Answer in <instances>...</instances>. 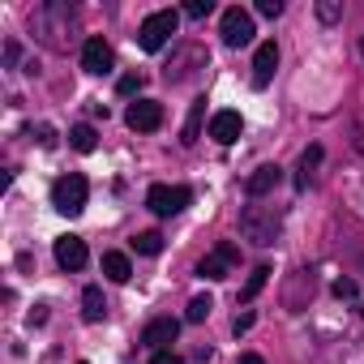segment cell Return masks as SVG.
I'll list each match as a JSON object with an SVG mask.
<instances>
[{
	"mask_svg": "<svg viewBox=\"0 0 364 364\" xmlns=\"http://www.w3.org/2000/svg\"><path fill=\"white\" fill-rule=\"evenodd\" d=\"M31 35L52 52H69V43L77 35V9L69 0H43L31 14Z\"/></svg>",
	"mask_w": 364,
	"mask_h": 364,
	"instance_id": "obj_1",
	"label": "cell"
},
{
	"mask_svg": "<svg viewBox=\"0 0 364 364\" xmlns=\"http://www.w3.org/2000/svg\"><path fill=\"white\" fill-rule=\"evenodd\" d=\"M279 232H283V215H279V210H270V206H245V210H240V236H245L249 245L270 249V245L279 240Z\"/></svg>",
	"mask_w": 364,
	"mask_h": 364,
	"instance_id": "obj_2",
	"label": "cell"
},
{
	"mask_svg": "<svg viewBox=\"0 0 364 364\" xmlns=\"http://www.w3.org/2000/svg\"><path fill=\"white\" fill-rule=\"evenodd\" d=\"M86 198H90V185H86V176H77V171L60 176L56 185H52V206H56L60 215H69V219L86 210Z\"/></svg>",
	"mask_w": 364,
	"mask_h": 364,
	"instance_id": "obj_3",
	"label": "cell"
},
{
	"mask_svg": "<svg viewBox=\"0 0 364 364\" xmlns=\"http://www.w3.org/2000/svg\"><path fill=\"white\" fill-rule=\"evenodd\" d=\"M176 26H180V14H176V9H159V14H150V18L141 22L137 43H141L146 52H159V48L176 35Z\"/></svg>",
	"mask_w": 364,
	"mask_h": 364,
	"instance_id": "obj_4",
	"label": "cell"
},
{
	"mask_svg": "<svg viewBox=\"0 0 364 364\" xmlns=\"http://www.w3.org/2000/svg\"><path fill=\"white\" fill-rule=\"evenodd\" d=\"M189 202H193V193H189L185 185H150V189H146V206H150L154 215H163V219L180 215Z\"/></svg>",
	"mask_w": 364,
	"mask_h": 364,
	"instance_id": "obj_5",
	"label": "cell"
},
{
	"mask_svg": "<svg viewBox=\"0 0 364 364\" xmlns=\"http://www.w3.org/2000/svg\"><path fill=\"white\" fill-rule=\"evenodd\" d=\"M219 35H223L228 48H245V43H253V18L245 9H228L223 22H219Z\"/></svg>",
	"mask_w": 364,
	"mask_h": 364,
	"instance_id": "obj_6",
	"label": "cell"
},
{
	"mask_svg": "<svg viewBox=\"0 0 364 364\" xmlns=\"http://www.w3.org/2000/svg\"><path fill=\"white\" fill-rule=\"evenodd\" d=\"M124 120H129V129H137V133H154V129L163 124V103H154V99H137V103L124 112Z\"/></svg>",
	"mask_w": 364,
	"mask_h": 364,
	"instance_id": "obj_7",
	"label": "cell"
},
{
	"mask_svg": "<svg viewBox=\"0 0 364 364\" xmlns=\"http://www.w3.org/2000/svg\"><path fill=\"white\" fill-rule=\"evenodd\" d=\"M176 334H180V321H176V317H154V321L141 330V343H146L150 351H171Z\"/></svg>",
	"mask_w": 364,
	"mask_h": 364,
	"instance_id": "obj_8",
	"label": "cell"
},
{
	"mask_svg": "<svg viewBox=\"0 0 364 364\" xmlns=\"http://www.w3.org/2000/svg\"><path fill=\"white\" fill-rule=\"evenodd\" d=\"M274 69H279V43L266 39V43H257V56H253V86L266 90L270 77H274Z\"/></svg>",
	"mask_w": 364,
	"mask_h": 364,
	"instance_id": "obj_9",
	"label": "cell"
},
{
	"mask_svg": "<svg viewBox=\"0 0 364 364\" xmlns=\"http://www.w3.org/2000/svg\"><path fill=\"white\" fill-rule=\"evenodd\" d=\"M232 262H236V249H232V245H219L215 253H206V257L198 262V274H202V279H210V283H219V279H228Z\"/></svg>",
	"mask_w": 364,
	"mask_h": 364,
	"instance_id": "obj_10",
	"label": "cell"
},
{
	"mask_svg": "<svg viewBox=\"0 0 364 364\" xmlns=\"http://www.w3.org/2000/svg\"><path fill=\"white\" fill-rule=\"evenodd\" d=\"M279 180H283V167H279V163H262V167L245 180V193H249V198H266V193L279 189Z\"/></svg>",
	"mask_w": 364,
	"mask_h": 364,
	"instance_id": "obj_11",
	"label": "cell"
},
{
	"mask_svg": "<svg viewBox=\"0 0 364 364\" xmlns=\"http://www.w3.org/2000/svg\"><path fill=\"white\" fill-rule=\"evenodd\" d=\"M240 129H245V120H240V112H215L210 116V137L219 141V146H232V141H240Z\"/></svg>",
	"mask_w": 364,
	"mask_h": 364,
	"instance_id": "obj_12",
	"label": "cell"
},
{
	"mask_svg": "<svg viewBox=\"0 0 364 364\" xmlns=\"http://www.w3.org/2000/svg\"><path fill=\"white\" fill-rule=\"evenodd\" d=\"M56 262H60L65 270H82V266L90 262L86 240H82V236H56Z\"/></svg>",
	"mask_w": 364,
	"mask_h": 364,
	"instance_id": "obj_13",
	"label": "cell"
},
{
	"mask_svg": "<svg viewBox=\"0 0 364 364\" xmlns=\"http://www.w3.org/2000/svg\"><path fill=\"white\" fill-rule=\"evenodd\" d=\"M82 69L86 73H112V48L103 43V39H86L82 43Z\"/></svg>",
	"mask_w": 364,
	"mask_h": 364,
	"instance_id": "obj_14",
	"label": "cell"
},
{
	"mask_svg": "<svg viewBox=\"0 0 364 364\" xmlns=\"http://www.w3.org/2000/svg\"><path fill=\"white\" fill-rule=\"evenodd\" d=\"M189 65H206V52H202V48H180V52L171 56V65L163 69V77H167V82H185V77L193 73Z\"/></svg>",
	"mask_w": 364,
	"mask_h": 364,
	"instance_id": "obj_15",
	"label": "cell"
},
{
	"mask_svg": "<svg viewBox=\"0 0 364 364\" xmlns=\"http://www.w3.org/2000/svg\"><path fill=\"white\" fill-rule=\"evenodd\" d=\"M103 274L112 279V283H129V274H133V266H129V257L124 253H103Z\"/></svg>",
	"mask_w": 364,
	"mask_h": 364,
	"instance_id": "obj_16",
	"label": "cell"
},
{
	"mask_svg": "<svg viewBox=\"0 0 364 364\" xmlns=\"http://www.w3.org/2000/svg\"><path fill=\"white\" fill-rule=\"evenodd\" d=\"M82 317H86V321H103V317H107V300H103L99 287H86V291H82Z\"/></svg>",
	"mask_w": 364,
	"mask_h": 364,
	"instance_id": "obj_17",
	"label": "cell"
},
{
	"mask_svg": "<svg viewBox=\"0 0 364 364\" xmlns=\"http://www.w3.org/2000/svg\"><path fill=\"white\" fill-rule=\"evenodd\" d=\"M69 146H73L77 154H90V150L99 146V133H95V124H73V129H69Z\"/></svg>",
	"mask_w": 364,
	"mask_h": 364,
	"instance_id": "obj_18",
	"label": "cell"
},
{
	"mask_svg": "<svg viewBox=\"0 0 364 364\" xmlns=\"http://www.w3.org/2000/svg\"><path fill=\"white\" fill-rule=\"evenodd\" d=\"M317 163H321V146H309V150L300 154V171H296V189H309V180H313Z\"/></svg>",
	"mask_w": 364,
	"mask_h": 364,
	"instance_id": "obj_19",
	"label": "cell"
},
{
	"mask_svg": "<svg viewBox=\"0 0 364 364\" xmlns=\"http://www.w3.org/2000/svg\"><path fill=\"white\" fill-rule=\"evenodd\" d=\"M202 116H206V99H198V103H193V112H189V120H185V137H180L185 146H193V141H198V133H202Z\"/></svg>",
	"mask_w": 364,
	"mask_h": 364,
	"instance_id": "obj_20",
	"label": "cell"
},
{
	"mask_svg": "<svg viewBox=\"0 0 364 364\" xmlns=\"http://www.w3.org/2000/svg\"><path fill=\"white\" fill-rule=\"evenodd\" d=\"M266 283H270V266H257V270H253V274H249V283H245V287H240V300H245V304H249V300H253V296H257V291H262V287H266Z\"/></svg>",
	"mask_w": 364,
	"mask_h": 364,
	"instance_id": "obj_21",
	"label": "cell"
},
{
	"mask_svg": "<svg viewBox=\"0 0 364 364\" xmlns=\"http://www.w3.org/2000/svg\"><path fill=\"white\" fill-rule=\"evenodd\" d=\"M210 309H215V300H210V296H193V300H189V309H185V321H193V326H198V321H206V317H210Z\"/></svg>",
	"mask_w": 364,
	"mask_h": 364,
	"instance_id": "obj_22",
	"label": "cell"
},
{
	"mask_svg": "<svg viewBox=\"0 0 364 364\" xmlns=\"http://www.w3.org/2000/svg\"><path fill=\"white\" fill-rule=\"evenodd\" d=\"M133 249H137V253H146V257H154V253H163V236H159V232H137Z\"/></svg>",
	"mask_w": 364,
	"mask_h": 364,
	"instance_id": "obj_23",
	"label": "cell"
},
{
	"mask_svg": "<svg viewBox=\"0 0 364 364\" xmlns=\"http://www.w3.org/2000/svg\"><path fill=\"white\" fill-rule=\"evenodd\" d=\"M317 18H321V22H343V5H338V0H321V5H317Z\"/></svg>",
	"mask_w": 364,
	"mask_h": 364,
	"instance_id": "obj_24",
	"label": "cell"
},
{
	"mask_svg": "<svg viewBox=\"0 0 364 364\" xmlns=\"http://www.w3.org/2000/svg\"><path fill=\"white\" fill-rule=\"evenodd\" d=\"M116 90H120V95H137V90H141V77H137V73H124V77L116 82Z\"/></svg>",
	"mask_w": 364,
	"mask_h": 364,
	"instance_id": "obj_25",
	"label": "cell"
},
{
	"mask_svg": "<svg viewBox=\"0 0 364 364\" xmlns=\"http://www.w3.org/2000/svg\"><path fill=\"white\" fill-rule=\"evenodd\" d=\"M257 14L262 18H279L283 14V0H257Z\"/></svg>",
	"mask_w": 364,
	"mask_h": 364,
	"instance_id": "obj_26",
	"label": "cell"
},
{
	"mask_svg": "<svg viewBox=\"0 0 364 364\" xmlns=\"http://www.w3.org/2000/svg\"><path fill=\"white\" fill-rule=\"evenodd\" d=\"M355 291H360V287H355V279H338V283H334V296H338V300H351Z\"/></svg>",
	"mask_w": 364,
	"mask_h": 364,
	"instance_id": "obj_27",
	"label": "cell"
},
{
	"mask_svg": "<svg viewBox=\"0 0 364 364\" xmlns=\"http://www.w3.org/2000/svg\"><path fill=\"white\" fill-rule=\"evenodd\" d=\"M185 14H189V18H206V14H210V0H189Z\"/></svg>",
	"mask_w": 364,
	"mask_h": 364,
	"instance_id": "obj_28",
	"label": "cell"
},
{
	"mask_svg": "<svg viewBox=\"0 0 364 364\" xmlns=\"http://www.w3.org/2000/svg\"><path fill=\"white\" fill-rule=\"evenodd\" d=\"M150 364H185V360H180L176 351H154V355H150Z\"/></svg>",
	"mask_w": 364,
	"mask_h": 364,
	"instance_id": "obj_29",
	"label": "cell"
},
{
	"mask_svg": "<svg viewBox=\"0 0 364 364\" xmlns=\"http://www.w3.org/2000/svg\"><path fill=\"white\" fill-rule=\"evenodd\" d=\"M18 56H22V48H18V43H14V39H9V43H5V65H9V69H14V65H18Z\"/></svg>",
	"mask_w": 364,
	"mask_h": 364,
	"instance_id": "obj_30",
	"label": "cell"
},
{
	"mask_svg": "<svg viewBox=\"0 0 364 364\" xmlns=\"http://www.w3.org/2000/svg\"><path fill=\"white\" fill-rule=\"evenodd\" d=\"M35 137H39V146H56V133H52L48 124H39V133H35Z\"/></svg>",
	"mask_w": 364,
	"mask_h": 364,
	"instance_id": "obj_31",
	"label": "cell"
},
{
	"mask_svg": "<svg viewBox=\"0 0 364 364\" xmlns=\"http://www.w3.org/2000/svg\"><path fill=\"white\" fill-rule=\"evenodd\" d=\"M351 133H355V137H351V141H355V150L364 154V120H355V124H351Z\"/></svg>",
	"mask_w": 364,
	"mask_h": 364,
	"instance_id": "obj_32",
	"label": "cell"
},
{
	"mask_svg": "<svg viewBox=\"0 0 364 364\" xmlns=\"http://www.w3.org/2000/svg\"><path fill=\"white\" fill-rule=\"evenodd\" d=\"M249 326H253V313H240V317H236V326H232V330H236V334H245V330H249Z\"/></svg>",
	"mask_w": 364,
	"mask_h": 364,
	"instance_id": "obj_33",
	"label": "cell"
},
{
	"mask_svg": "<svg viewBox=\"0 0 364 364\" xmlns=\"http://www.w3.org/2000/svg\"><path fill=\"white\" fill-rule=\"evenodd\" d=\"M240 364H266V360H262L257 351H245V355H240Z\"/></svg>",
	"mask_w": 364,
	"mask_h": 364,
	"instance_id": "obj_34",
	"label": "cell"
},
{
	"mask_svg": "<svg viewBox=\"0 0 364 364\" xmlns=\"http://www.w3.org/2000/svg\"><path fill=\"white\" fill-rule=\"evenodd\" d=\"M360 56H364V35H360Z\"/></svg>",
	"mask_w": 364,
	"mask_h": 364,
	"instance_id": "obj_35",
	"label": "cell"
},
{
	"mask_svg": "<svg viewBox=\"0 0 364 364\" xmlns=\"http://www.w3.org/2000/svg\"><path fill=\"white\" fill-rule=\"evenodd\" d=\"M77 364H86V360H77Z\"/></svg>",
	"mask_w": 364,
	"mask_h": 364,
	"instance_id": "obj_36",
	"label": "cell"
}]
</instances>
